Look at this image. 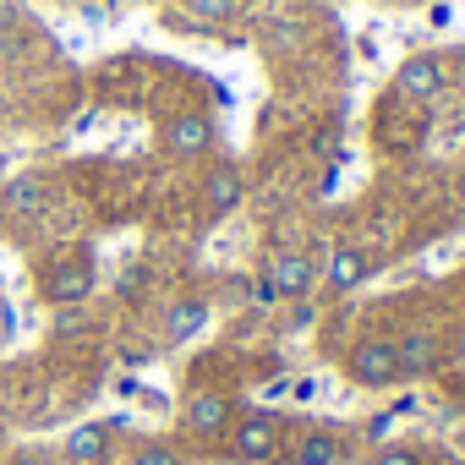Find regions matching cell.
I'll use <instances>...</instances> for the list:
<instances>
[{
	"label": "cell",
	"mask_w": 465,
	"mask_h": 465,
	"mask_svg": "<svg viewBox=\"0 0 465 465\" xmlns=\"http://www.w3.org/2000/svg\"><path fill=\"white\" fill-rule=\"evenodd\" d=\"M367 269H372V258H367L361 247H334V258L323 263V285L345 296V291H356V285L367 280Z\"/></svg>",
	"instance_id": "11"
},
{
	"label": "cell",
	"mask_w": 465,
	"mask_h": 465,
	"mask_svg": "<svg viewBox=\"0 0 465 465\" xmlns=\"http://www.w3.org/2000/svg\"><path fill=\"white\" fill-rule=\"evenodd\" d=\"M345 372H351V383H361V389H389V383H400L394 340H356L351 356H345Z\"/></svg>",
	"instance_id": "3"
},
{
	"label": "cell",
	"mask_w": 465,
	"mask_h": 465,
	"mask_svg": "<svg viewBox=\"0 0 465 465\" xmlns=\"http://www.w3.org/2000/svg\"><path fill=\"white\" fill-rule=\"evenodd\" d=\"M291 394H296V400H312V394H318V378H296Z\"/></svg>",
	"instance_id": "19"
},
{
	"label": "cell",
	"mask_w": 465,
	"mask_h": 465,
	"mask_svg": "<svg viewBox=\"0 0 465 465\" xmlns=\"http://www.w3.org/2000/svg\"><path fill=\"white\" fill-rule=\"evenodd\" d=\"M372 465H421V454L405 449V443H383V449L372 454Z\"/></svg>",
	"instance_id": "16"
},
{
	"label": "cell",
	"mask_w": 465,
	"mask_h": 465,
	"mask_svg": "<svg viewBox=\"0 0 465 465\" xmlns=\"http://www.w3.org/2000/svg\"><path fill=\"white\" fill-rule=\"evenodd\" d=\"M164 148H170L175 159H197V153H208V148H213V121H208L203 110H181V115L164 126Z\"/></svg>",
	"instance_id": "5"
},
{
	"label": "cell",
	"mask_w": 465,
	"mask_h": 465,
	"mask_svg": "<svg viewBox=\"0 0 465 465\" xmlns=\"http://www.w3.org/2000/svg\"><path fill=\"white\" fill-rule=\"evenodd\" d=\"M345 454H351V449H345V438H340L334 427H312V432H302L296 449H291L296 465H340Z\"/></svg>",
	"instance_id": "10"
},
{
	"label": "cell",
	"mask_w": 465,
	"mask_h": 465,
	"mask_svg": "<svg viewBox=\"0 0 465 465\" xmlns=\"http://www.w3.org/2000/svg\"><path fill=\"white\" fill-rule=\"evenodd\" d=\"M203 329H208V302H197V296H192V302H175V307L164 312V340H170V345H186V340L203 334Z\"/></svg>",
	"instance_id": "12"
},
{
	"label": "cell",
	"mask_w": 465,
	"mask_h": 465,
	"mask_svg": "<svg viewBox=\"0 0 465 465\" xmlns=\"http://www.w3.org/2000/svg\"><path fill=\"white\" fill-rule=\"evenodd\" d=\"M94 252L88 247H72V252H61L50 269H45V280H39V296L50 302V307H83L88 296H94Z\"/></svg>",
	"instance_id": "1"
},
{
	"label": "cell",
	"mask_w": 465,
	"mask_h": 465,
	"mask_svg": "<svg viewBox=\"0 0 465 465\" xmlns=\"http://www.w3.org/2000/svg\"><path fill=\"white\" fill-rule=\"evenodd\" d=\"M263 280L280 291V302H291V296H312V285L323 280V263H318L312 252H280V258H269Z\"/></svg>",
	"instance_id": "4"
},
{
	"label": "cell",
	"mask_w": 465,
	"mask_h": 465,
	"mask_svg": "<svg viewBox=\"0 0 465 465\" xmlns=\"http://www.w3.org/2000/svg\"><path fill=\"white\" fill-rule=\"evenodd\" d=\"M394 361H400V378H427L438 361H443V345L427 334V329H411L394 340Z\"/></svg>",
	"instance_id": "8"
},
{
	"label": "cell",
	"mask_w": 465,
	"mask_h": 465,
	"mask_svg": "<svg viewBox=\"0 0 465 465\" xmlns=\"http://www.w3.org/2000/svg\"><path fill=\"white\" fill-rule=\"evenodd\" d=\"M126 465H181V454H175L170 443H137V454H132Z\"/></svg>",
	"instance_id": "15"
},
{
	"label": "cell",
	"mask_w": 465,
	"mask_h": 465,
	"mask_svg": "<svg viewBox=\"0 0 465 465\" xmlns=\"http://www.w3.org/2000/svg\"><path fill=\"white\" fill-rule=\"evenodd\" d=\"M285 449V421L274 411H242L236 421H230V454H236L242 465H263Z\"/></svg>",
	"instance_id": "2"
},
{
	"label": "cell",
	"mask_w": 465,
	"mask_h": 465,
	"mask_svg": "<svg viewBox=\"0 0 465 465\" xmlns=\"http://www.w3.org/2000/svg\"><path fill=\"white\" fill-rule=\"evenodd\" d=\"M443 83H449V72H443L438 55H411V61L394 72V94H400V99H432Z\"/></svg>",
	"instance_id": "7"
},
{
	"label": "cell",
	"mask_w": 465,
	"mask_h": 465,
	"mask_svg": "<svg viewBox=\"0 0 465 465\" xmlns=\"http://www.w3.org/2000/svg\"><path fill=\"white\" fill-rule=\"evenodd\" d=\"M186 427L197 432V438H213V432H224L230 421H236V405H230L224 394H213V389H203V394H192L186 400Z\"/></svg>",
	"instance_id": "9"
},
{
	"label": "cell",
	"mask_w": 465,
	"mask_h": 465,
	"mask_svg": "<svg viewBox=\"0 0 465 465\" xmlns=\"http://www.w3.org/2000/svg\"><path fill=\"white\" fill-rule=\"evenodd\" d=\"M252 302H258V307H280V291L258 274V280H252Z\"/></svg>",
	"instance_id": "18"
},
{
	"label": "cell",
	"mask_w": 465,
	"mask_h": 465,
	"mask_svg": "<svg viewBox=\"0 0 465 465\" xmlns=\"http://www.w3.org/2000/svg\"><path fill=\"white\" fill-rule=\"evenodd\" d=\"M242 197H247V181H242L236 164H213V170H208V181H203V213H208V219L236 213Z\"/></svg>",
	"instance_id": "6"
},
{
	"label": "cell",
	"mask_w": 465,
	"mask_h": 465,
	"mask_svg": "<svg viewBox=\"0 0 465 465\" xmlns=\"http://www.w3.org/2000/svg\"><path fill=\"white\" fill-rule=\"evenodd\" d=\"M104 454H110V427L104 421H88V427H77L66 438V460L72 465H99Z\"/></svg>",
	"instance_id": "13"
},
{
	"label": "cell",
	"mask_w": 465,
	"mask_h": 465,
	"mask_svg": "<svg viewBox=\"0 0 465 465\" xmlns=\"http://www.w3.org/2000/svg\"><path fill=\"white\" fill-rule=\"evenodd\" d=\"M0 208H6V213H39L45 208V186L34 181V175H17V181H6V192H0Z\"/></svg>",
	"instance_id": "14"
},
{
	"label": "cell",
	"mask_w": 465,
	"mask_h": 465,
	"mask_svg": "<svg viewBox=\"0 0 465 465\" xmlns=\"http://www.w3.org/2000/svg\"><path fill=\"white\" fill-rule=\"evenodd\" d=\"M230 6H236V0H186V12H192V17H203V23L230 17Z\"/></svg>",
	"instance_id": "17"
}]
</instances>
